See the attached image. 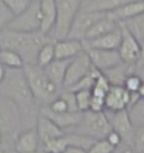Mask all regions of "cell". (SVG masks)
Masks as SVG:
<instances>
[{"instance_id": "cell-16", "label": "cell", "mask_w": 144, "mask_h": 153, "mask_svg": "<svg viewBox=\"0 0 144 153\" xmlns=\"http://www.w3.org/2000/svg\"><path fill=\"white\" fill-rule=\"evenodd\" d=\"M83 51V42L80 40L66 38L54 42L55 59H72Z\"/></svg>"}, {"instance_id": "cell-3", "label": "cell", "mask_w": 144, "mask_h": 153, "mask_svg": "<svg viewBox=\"0 0 144 153\" xmlns=\"http://www.w3.org/2000/svg\"><path fill=\"white\" fill-rule=\"evenodd\" d=\"M23 70L32 95L39 108L41 106L48 105L52 100L59 95L62 89L51 82L45 74L44 68L34 63H25Z\"/></svg>"}, {"instance_id": "cell-8", "label": "cell", "mask_w": 144, "mask_h": 153, "mask_svg": "<svg viewBox=\"0 0 144 153\" xmlns=\"http://www.w3.org/2000/svg\"><path fill=\"white\" fill-rule=\"evenodd\" d=\"M105 113L110 120L112 129L119 133L122 137V145L125 147L131 148L135 128H134L131 120L129 118L127 110L117 111V112L105 111Z\"/></svg>"}, {"instance_id": "cell-44", "label": "cell", "mask_w": 144, "mask_h": 153, "mask_svg": "<svg viewBox=\"0 0 144 153\" xmlns=\"http://www.w3.org/2000/svg\"><path fill=\"white\" fill-rule=\"evenodd\" d=\"M3 140H4V139H3V136L0 134V144H1V143L3 142Z\"/></svg>"}, {"instance_id": "cell-28", "label": "cell", "mask_w": 144, "mask_h": 153, "mask_svg": "<svg viewBox=\"0 0 144 153\" xmlns=\"http://www.w3.org/2000/svg\"><path fill=\"white\" fill-rule=\"evenodd\" d=\"M127 112L134 128L144 126V100L140 99L138 102L129 107Z\"/></svg>"}, {"instance_id": "cell-19", "label": "cell", "mask_w": 144, "mask_h": 153, "mask_svg": "<svg viewBox=\"0 0 144 153\" xmlns=\"http://www.w3.org/2000/svg\"><path fill=\"white\" fill-rule=\"evenodd\" d=\"M144 12V0L126 3L114 10L106 13L107 16L117 23L125 22Z\"/></svg>"}, {"instance_id": "cell-24", "label": "cell", "mask_w": 144, "mask_h": 153, "mask_svg": "<svg viewBox=\"0 0 144 153\" xmlns=\"http://www.w3.org/2000/svg\"><path fill=\"white\" fill-rule=\"evenodd\" d=\"M42 151L44 153H64L67 147L70 146L69 139L66 132L60 137L48 140L41 144Z\"/></svg>"}, {"instance_id": "cell-43", "label": "cell", "mask_w": 144, "mask_h": 153, "mask_svg": "<svg viewBox=\"0 0 144 153\" xmlns=\"http://www.w3.org/2000/svg\"><path fill=\"white\" fill-rule=\"evenodd\" d=\"M113 153H124V146L120 145V147H117V148L114 149V151Z\"/></svg>"}, {"instance_id": "cell-1", "label": "cell", "mask_w": 144, "mask_h": 153, "mask_svg": "<svg viewBox=\"0 0 144 153\" xmlns=\"http://www.w3.org/2000/svg\"><path fill=\"white\" fill-rule=\"evenodd\" d=\"M55 42L50 36L41 32L21 33L5 29L0 33L1 50L14 51L22 56L25 63L36 64L39 51L45 44Z\"/></svg>"}, {"instance_id": "cell-39", "label": "cell", "mask_w": 144, "mask_h": 153, "mask_svg": "<svg viewBox=\"0 0 144 153\" xmlns=\"http://www.w3.org/2000/svg\"><path fill=\"white\" fill-rule=\"evenodd\" d=\"M64 153H88L86 149L81 148V147H76V146H69L66 148V150Z\"/></svg>"}, {"instance_id": "cell-27", "label": "cell", "mask_w": 144, "mask_h": 153, "mask_svg": "<svg viewBox=\"0 0 144 153\" xmlns=\"http://www.w3.org/2000/svg\"><path fill=\"white\" fill-rule=\"evenodd\" d=\"M54 59V42H50V43L42 45L41 50L39 51L37 59H36V64L42 68H45Z\"/></svg>"}, {"instance_id": "cell-25", "label": "cell", "mask_w": 144, "mask_h": 153, "mask_svg": "<svg viewBox=\"0 0 144 153\" xmlns=\"http://www.w3.org/2000/svg\"><path fill=\"white\" fill-rule=\"evenodd\" d=\"M0 63L6 68L19 69L24 66V60L19 53L10 50H1L0 51Z\"/></svg>"}, {"instance_id": "cell-40", "label": "cell", "mask_w": 144, "mask_h": 153, "mask_svg": "<svg viewBox=\"0 0 144 153\" xmlns=\"http://www.w3.org/2000/svg\"><path fill=\"white\" fill-rule=\"evenodd\" d=\"M5 75H6V67L0 63V83H1L3 79L5 78Z\"/></svg>"}, {"instance_id": "cell-41", "label": "cell", "mask_w": 144, "mask_h": 153, "mask_svg": "<svg viewBox=\"0 0 144 153\" xmlns=\"http://www.w3.org/2000/svg\"><path fill=\"white\" fill-rule=\"evenodd\" d=\"M137 94H138L139 98L141 100H144V81L142 82V84L140 85L138 91H137Z\"/></svg>"}, {"instance_id": "cell-21", "label": "cell", "mask_w": 144, "mask_h": 153, "mask_svg": "<svg viewBox=\"0 0 144 153\" xmlns=\"http://www.w3.org/2000/svg\"><path fill=\"white\" fill-rule=\"evenodd\" d=\"M71 59H54L44 68L45 74L51 82L54 83L60 89H63L65 74H66V69Z\"/></svg>"}, {"instance_id": "cell-18", "label": "cell", "mask_w": 144, "mask_h": 153, "mask_svg": "<svg viewBox=\"0 0 144 153\" xmlns=\"http://www.w3.org/2000/svg\"><path fill=\"white\" fill-rule=\"evenodd\" d=\"M120 25L119 28L111 33L104 35L102 37L94 39L89 41H82L84 51L89 50V48H99V50H117L120 44Z\"/></svg>"}, {"instance_id": "cell-2", "label": "cell", "mask_w": 144, "mask_h": 153, "mask_svg": "<svg viewBox=\"0 0 144 153\" xmlns=\"http://www.w3.org/2000/svg\"><path fill=\"white\" fill-rule=\"evenodd\" d=\"M0 96L14 102L23 114H32L39 107L32 95L23 68H6V75L0 83Z\"/></svg>"}, {"instance_id": "cell-11", "label": "cell", "mask_w": 144, "mask_h": 153, "mask_svg": "<svg viewBox=\"0 0 144 153\" xmlns=\"http://www.w3.org/2000/svg\"><path fill=\"white\" fill-rule=\"evenodd\" d=\"M105 16H106V13L79 10L77 15L75 16L74 21L70 27L67 38L83 41L85 35L89 31V29L96 22L104 18Z\"/></svg>"}, {"instance_id": "cell-35", "label": "cell", "mask_w": 144, "mask_h": 153, "mask_svg": "<svg viewBox=\"0 0 144 153\" xmlns=\"http://www.w3.org/2000/svg\"><path fill=\"white\" fill-rule=\"evenodd\" d=\"M47 106L48 107V109H50L51 112L56 113V114L70 112L67 102L65 101L63 97H61L60 95H58L56 98L52 100L51 102Z\"/></svg>"}, {"instance_id": "cell-6", "label": "cell", "mask_w": 144, "mask_h": 153, "mask_svg": "<svg viewBox=\"0 0 144 153\" xmlns=\"http://www.w3.org/2000/svg\"><path fill=\"white\" fill-rule=\"evenodd\" d=\"M41 23L40 1L32 0L24 11L13 17L6 29L21 33H36L41 31Z\"/></svg>"}, {"instance_id": "cell-15", "label": "cell", "mask_w": 144, "mask_h": 153, "mask_svg": "<svg viewBox=\"0 0 144 153\" xmlns=\"http://www.w3.org/2000/svg\"><path fill=\"white\" fill-rule=\"evenodd\" d=\"M39 114L52 120L55 125L59 126L64 131H67L75 128L79 123L81 117H82V112H66L61 114L53 113L48 109L47 105L41 106L39 108Z\"/></svg>"}, {"instance_id": "cell-22", "label": "cell", "mask_w": 144, "mask_h": 153, "mask_svg": "<svg viewBox=\"0 0 144 153\" xmlns=\"http://www.w3.org/2000/svg\"><path fill=\"white\" fill-rule=\"evenodd\" d=\"M136 71V67L132 65H128L126 63H120L108 70L103 71V74L108 81L110 82L111 86H123L126 77Z\"/></svg>"}, {"instance_id": "cell-31", "label": "cell", "mask_w": 144, "mask_h": 153, "mask_svg": "<svg viewBox=\"0 0 144 153\" xmlns=\"http://www.w3.org/2000/svg\"><path fill=\"white\" fill-rule=\"evenodd\" d=\"M14 16L20 14L30 5L32 0H1Z\"/></svg>"}, {"instance_id": "cell-47", "label": "cell", "mask_w": 144, "mask_h": 153, "mask_svg": "<svg viewBox=\"0 0 144 153\" xmlns=\"http://www.w3.org/2000/svg\"><path fill=\"white\" fill-rule=\"evenodd\" d=\"M14 153H15V152H14Z\"/></svg>"}, {"instance_id": "cell-42", "label": "cell", "mask_w": 144, "mask_h": 153, "mask_svg": "<svg viewBox=\"0 0 144 153\" xmlns=\"http://www.w3.org/2000/svg\"><path fill=\"white\" fill-rule=\"evenodd\" d=\"M135 72L140 76V78L142 79V81H144V66L143 67H140V68H137Z\"/></svg>"}, {"instance_id": "cell-17", "label": "cell", "mask_w": 144, "mask_h": 153, "mask_svg": "<svg viewBox=\"0 0 144 153\" xmlns=\"http://www.w3.org/2000/svg\"><path fill=\"white\" fill-rule=\"evenodd\" d=\"M41 11V33L50 36L56 21L55 0H39ZM51 37V36H50Z\"/></svg>"}, {"instance_id": "cell-30", "label": "cell", "mask_w": 144, "mask_h": 153, "mask_svg": "<svg viewBox=\"0 0 144 153\" xmlns=\"http://www.w3.org/2000/svg\"><path fill=\"white\" fill-rule=\"evenodd\" d=\"M75 94V101H76V106L79 112H86L89 111L91 98H92V92L91 90H80Z\"/></svg>"}, {"instance_id": "cell-33", "label": "cell", "mask_w": 144, "mask_h": 153, "mask_svg": "<svg viewBox=\"0 0 144 153\" xmlns=\"http://www.w3.org/2000/svg\"><path fill=\"white\" fill-rule=\"evenodd\" d=\"M131 149L135 153H144V126H137L134 129Z\"/></svg>"}, {"instance_id": "cell-45", "label": "cell", "mask_w": 144, "mask_h": 153, "mask_svg": "<svg viewBox=\"0 0 144 153\" xmlns=\"http://www.w3.org/2000/svg\"><path fill=\"white\" fill-rule=\"evenodd\" d=\"M0 153H5V151L3 149H0Z\"/></svg>"}, {"instance_id": "cell-23", "label": "cell", "mask_w": 144, "mask_h": 153, "mask_svg": "<svg viewBox=\"0 0 144 153\" xmlns=\"http://www.w3.org/2000/svg\"><path fill=\"white\" fill-rule=\"evenodd\" d=\"M117 28H119V23L113 21L106 14L104 18L96 22L89 29V31L85 35L83 41H89V40H94V39L100 38L104 35H107L111 33V32L114 31Z\"/></svg>"}, {"instance_id": "cell-32", "label": "cell", "mask_w": 144, "mask_h": 153, "mask_svg": "<svg viewBox=\"0 0 144 153\" xmlns=\"http://www.w3.org/2000/svg\"><path fill=\"white\" fill-rule=\"evenodd\" d=\"M114 146L106 138L97 139L88 149V153H113L114 151Z\"/></svg>"}, {"instance_id": "cell-7", "label": "cell", "mask_w": 144, "mask_h": 153, "mask_svg": "<svg viewBox=\"0 0 144 153\" xmlns=\"http://www.w3.org/2000/svg\"><path fill=\"white\" fill-rule=\"evenodd\" d=\"M22 114L14 102L0 97V134L3 139L6 135L15 134L21 125Z\"/></svg>"}, {"instance_id": "cell-29", "label": "cell", "mask_w": 144, "mask_h": 153, "mask_svg": "<svg viewBox=\"0 0 144 153\" xmlns=\"http://www.w3.org/2000/svg\"><path fill=\"white\" fill-rule=\"evenodd\" d=\"M110 88H111V84L102 72V74H101L96 79V81H95L94 86L92 89H91V92H92L93 96L100 97V98L105 99V97H106L108 91L110 90Z\"/></svg>"}, {"instance_id": "cell-37", "label": "cell", "mask_w": 144, "mask_h": 153, "mask_svg": "<svg viewBox=\"0 0 144 153\" xmlns=\"http://www.w3.org/2000/svg\"><path fill=\"white\" fill-rule=\"evenodd\" d=\"M89 111H92V112H104L105 111V99L92 95Z\"/></svg>"}, {"instance_id": "cell-13", "label": "cell", "mask_w": 144, "mask_h": 153, "mask_svg": "<svg viewBox=\"0 0 144 153\" xmlns=\"http://www.w3.org/2000/svg\"><path fill=\"white\" fill-rule=\"evenodd\" d=\"M41 139L36 125L21 131L14 141L15 153H39Z\"/></svg>"}, {"instance_id": "cell-36", "label": "cell", "mask_w": 144, "mask_h": 153, "mask_svg": "<svg viewBox=\"0 0 144 153\" xmlns=\"http://www.w3.org/2000/svg\"><path fill=\"white\" fill-rule=\"evenodd\" d=\"M13 17L14 15L0 0V33L7 28L9 22L12 20Z\"/></svg>"}, {"instance_id": "cell-5", "label": "cell", "mask_w": 144, "mask_h": 153, "mask_svg": "<svg viewBox=\"0 0 144 153\" xmlns=\"http://www.w3.org/2000/svg\"><path fill=\"white\" fill-rule=\"evenodd\" d=\"M56 21L51 38L54 41L66 39L75 16L81 8V0H55Z\"/></svg>"}, {"instance_id": "cell-9", "label": "cell", "mask_w": 144, "mask_h": 153, "mask_svg": "<svg viewBox=\"0 0 144 153\" xmlns=\"http://www.w3.org/2000/svg\"><path fill=\"white\" fill-rule=\"evenodd\" d=\"M91 68H92V63L89 55L86 51H83L81 53L72 58L68 64L63 82V89H68L79 82L82 78L89 74Z\"/></svg>"}, {"instance_id": "cell-34", "label": "cell", "mask_w": 144, "mask_h": 153, "mask_svg": "<svg viewBox=\"0 0 144 153\" xmlns=\"http://www.w3.org/2000/svg\"><path fill=\"white\" fill-rule=\"evenodd\" d=\"M142 82L143 81L138 74L136 72H133L126 77V79L123 83V87L125 88L129 93H137V91H138Z\"/></svg>"}, {"instance_id": "cell-20", "label": "cell", "mask_w": 144, "mask_h": 153, "mask_svg": "<svg viewBox=\"0 0 144 153\" xmlns=\"http://www.w3.org/2000/svg\"><path fill=\"white\" fill-rule=\"evenodd\" d=\"M36 128L41 139V144L50 139L60 137L65 133L63 129L57 126L55 123L47 117L38 114L36 120Z\"/></svg>"}, {"instance_id": "cell-4", "label": "cell", "mask_w": 144, "mask_h": 153, "mask_svg": "<svg viewBox=\"0 0 144 153\" xmlns=\"http://www.w3.org/2000/svg\"><path fill=\"white\" fill-rule=\"evenodd\" d=\"M111 131H112V126L105 111L104 112L86 111L82 112V117L79 123L67 131L76 132L78 134L97 140L105 138Z\"/></svg>"}, {"instance_id": "cell-38", "label": "cell", "mask_w": 144, "mask_h": 153, "mask_svg": "<svg viewBox=\"0 0 144 153\" xmlns=\"http://www.w3.org/2000/svg\"><path fill=\"white\" fill-rule=\"evenodd\" d=\"M105 138H106L114 148H117V147H120V145H122V137L120 136L119 133L116 132L114 131H113V129L109 133H108V135Z\"/></svg>"}, {"instance_id": "cell-10", "label": "cell", "mask_w": 144, "mask_h": 153, "mask_svg": "<svg viewBox=\"0 0 144 153\" xmlns=\"http://www.w3.org/2000/svg\"><path fill=\"white\" fill-rule=\"evenodd\" d=\"M122 39L117 51L123 63L136 67L140 57V45L122 23H119Z\"/></svg>"}, {"instance_id": "cell-12", "label": "cell", "mask_w": 144, "mask_h": 153, "mask_svg": "<svg viewBox=\"0 0 144 153\" xmlns=\"http://www.w3.org/2000/svg\"><path fill=\"white\" fill-rule=\"evenodd\" d=\"M85 51L89 55L92 65L102 72L122 62L117 50L89 48Z\"/></svg>"}, {"instance_id": "cell-26", "label": "cell", "mask_w": 144, "mask_h": 153, "mask_svg": "<svg viewBox=\"0 0 144 153\" xmlns=\"http://www.w3.org/2000/svg\"><path fill=\"white\" fill-rule=\"evenodd\" d=\"M125 26L131 35L139 42L142 38H144V12L141 14L135 16L125 22H120Z\"/></svg>"}, {"instance_id": "cell-14", "label": "cell", "mask_w": 144, "mask_h": 153, "mask_svg": "<svg viewBox=\"0 0 144 153\" xmlns=\"http://www.w3.org/2000/svg\"><path fill=\"white\" fill-rule=\"evenodd\" d=\"M131 93L123 86H111L105 97V111L117 112L127 110L130 103Z\"/></svg>"}, {"instance_id": "cell-46", "label": "cell", "mask_w": 144, "mask_h": 153, "mask_svg": "<svg viewBox=\"0 0 144 153\" xmlns=\"http://www.w3.org/2000/svg\"><path fill=\"white\" fill-rule=\"evenodd\" d=\"M0 97H1V96H0Z\"/></svg>"}]
</instances>
